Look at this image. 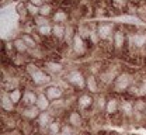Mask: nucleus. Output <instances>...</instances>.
<instances>
[{
    "instance_id": "obj_1",
    "label": "nucleus",
    "mask_w": 146,
    "mask_h": 135,
    "mask_svg": "<svg viewBox=\"0 0 146 135\" xmlns=\"http://www.w3.org/2000/svg\"><path fill=\"white\" fill-rule=\"evenodd\" d=\"M96 30L101 42H111L117 31V25L112 21H100L96 24Z\"/></svg>"
},
{
    "instance_id": "obj_2",
    "label": "nucleus",
    "mask_w": 146,
    "mask_h": 135,
    "mask_svg": "<svg viewBox=\"0 0 146 135\" xmlns=\"http://www.w3.org/2000/svg\"><path fill=\"white\" fill-rule=\"evenodd\" d=\"M132 86H133V76L128 72H119V75L117 76L114 84H112V89L117 93H124Z\"/></svg>"
},
{
    "instance_id": "obj_3",
    "label": "nucleus",
    "mask_w": 146,
    "mask_h": 135,
    "mask_svg": "<svg viewBox=\"0 0 146 135\" xmlns=\"http://www.w3.org/2000/svg\"><path fill=\"white\" fill-rule=\"evenodd\" d=\"M65 80L72 86L73 89H77V90L86 89V75L79 69L69 70V73L65 76Z\"/></svg>"
},
{
    "instance_id": "obj_4",
    "label": "nucleus",
    "mask_w": 146,
    "mask_h": 135,
    "mask_svg": "<svg viewBox=\"0 0 146 135\" xmlns=\"http://www.w3.org/2000/svg\"><path fill=\"white\" fill-rule=\"evenodd\" d=\"M128 47L135 49L146 48V30H138L128 34Z\"/></svg>"
},
{
    "instance_id": "obj_5",
    "label": "nucleus",
    "mask_w": 146,
    "mask_h": 135,
    "mask_svg": "<svg viewBox=\"0 0 146 135\" xmlns=\"http://www.w3.org/2000/svg\"><path fill=\"white\" fill-rule=\"evenodd\" d=\"M70 49L76 57H84L89 51V45H87V39H84L80 34L76 33L72 44H70Z\"/></svg>"
},
{
    "instance_id": "obj_6",
    "label": "nucleus",
    "mask_w": 146,
    "mask_h": 135,
    "mask_svg": "<svg viewBox=\"0 0 146 135\" xmlns=\"http://www.w3.org/2000/svg\"><path fill=\"white\" fill-rule=\"evenodd\" d=\"M118 75H119V72H118V69H117L115 66H108V68L100 70V73H98V80H100L101 84L112 86Z\"/></svg>"
},
{
    "instance_id": "obj_7",
    "label": "nucleus",
    "mask_w": 146,
    "mask_h": 135,
    "mask_svg": "<svg viewBox=\"0 0 146 135\" xmlns=\"http://www.w3.org/2000/svg\"><path fill=\"white\" fill-rule=\"evenodd\" d=\"M111 42H112V48H114L117 52H121V51L125 49V47H127V44H128V34L124 30L117 28V31H115V34H114Z\"/></svg>"
},
{
    "instance_id": "obj_8",
    "label": "nucleus",
    "mask_w": 146,
    "mask_h": 135,
    "mask_svg": "<svg viewBox=\"0 0 146 135\" xmlns=\"http://www.w3.org/2000/svg\"><path fill=\"white\" fill-rule=\"evenodd\" d=\"M76 103H77L79 110H82V111H87V110H90L91 107L94 106L96 98H94L93 94L89 93V92H83V93H80V96L77 97Z\"/></svg>"
},
{
    "instance_id": "obj_9",
    "label": "nucleus",
    "mask_w": 146,
    "mask_h": 135,
    "mask_svg": "<svg viewBox=\"0 0 146 135\" xmlns=\"http://www.w3.org/2000/svg\"><path fill=\"white\" fill-rule=\"evenodd\" d=\"M30 79H31V82H33L34 86L41 87V86H48V84H49V82H51V75H49L48 72H45L44 68H41L39 70H36L34 75H31Z\"/></svg>"
},
{
    "instance_id": "obj_10",
    "label": "nucleus",
    "mask_w": 146,
    "mask_h": 135,
    "mask_svg": "<svg viewBox=\"0 0 146 135\" xmlns=\"http://www.w3.org/2000/svg\"><path fill=\"white\" fill-rule=\"evenodd\" d=\"M44 93H45V96L48 97L52 103L56 101V100H60V98L63 97V94H65L63 89L59 87V86H56V84H48V86L44 89Z\"/></svg>"
},
{
    "instance_id": "obj_11",
    "label": "nucleus",
    "mask_w": 146,
    "mask_h": 135,
    "mask_svg": "<svg viewBox=\"0 0 146 135\" xmlns=\"http://www.w3.org/2000/svg\"><path fill=\"white\" fill-rule=\"evenodd\" d=\"M63 69H65V66H63L60 62H56V61H48V62H45V65H44V70L48 72L51 76L60 75V73L63 72Z\"/></svg>"
},
{
    "instance_id": "obj_12",
    "label": "nucleus",
    "mask_w": 146,
    "mask_h": 135,
    "mask_svg": "<svg viewBox=\"0 0 146 135\" xmlns=\"http://www.w3.org/2000/svg\"><path fill=\"white\" fill-rule=\"evenodd\" d=\"M51 20H52V23H55V24H68L69 20H70V14L68 13V10L59 7V9H56L54 11Z\"/></svg>"
},
{
    "instance_id": "obj_13",
    "label": "nucleus",
    "mask_w": 146,
    "mask_h": 135,
    "mask_svg": "<svg viewBox=\"0 0 146 135\" xmlns=\"http://www.w3.org/2000/svg\"><path fill=\"white\" fill-rule=\"evenodd\" d=\"M42 111H39V108L36 107V106H31V107H23V110H21V117L27 121V122H30V121H36V118L39 117Z\"/></svg>"
},
{
    "instance_id": "obj_14",
    "label": "nucleus",
    "mask_w": 146,
    "mask_h": 135,
    "mask_svg": "<svg viewBox=\"0 0 146 135\" xmlns=\"http://www.w3.org/2000/svg\"><path fill=\"white\" fill-rule=\"evenodd\" d=\"M98 89H100L98 76H96L93 73L86 75V90L89 93H91V94H96V93H98Z\"/></svg>"
},
{
    "instance_id": "obj_15",
    "label": "nucleus",
    "mask_w": 146,
    "mask_h": 135,
    "mask_svg": "<svg viewBox=\"0 0 146 135\" xmlns=\"http://www.w3.org/2000/svg\"><path fill=\"white\" fill-rule=\"evenodd\" d=\"M119 106H121V100L119 98H117V97H108V100H107V104H106V110H104V113L107 114V116H115L118 111H119Z\"/></svg>"
},
{
    "instance_id": "obj_16",
    "label": "nucleus",
    "mask_w": 146,
    "mask_h": 135,
    "mask_svg": "<svg viewBox=\"0 0 146 135\" xmlns=\"http://www.w3.org/2000/svg\"><path fill=\"white\" fill-rule=\"evenodd\" d=\"M0 106H1V110L4 113H14L17 106L11 101V98L9 97V93L7 92H3L1 93V97H0Z\"/></svg>"
},
{
    "instance_id": "obj_17",
    "label": "nucleus",
    "mask_w": 146,
    "mask_h": 135,
    "mask_svg": "<svg viewBox=\"0 0 146 135\" xmlns=\"http://www.w3.org/2000/svg\"><path fill=\"white\" fill-rule=\"evenodd\" d=\"M52 121H54V118H52V114H51V113L42 111V113L39 114V117L36 118L35 124L39 130H45V131H46V128L49 127V124H51Z\"/></svg>"
},
{
    "instance_id": "obj_18",
    "label": "nucleus",
    "mask_w": 146,
    "mask_h": 135,
    "mask_svg": "<svg viewBox=\"0 0 146 135\" xmlns=\"http://www.w3.org/2000/svg\"><path fill=\"white\" fill-rule=\"evenodd\" d=\"M36 100H38V93H35L33 89H25L24 90V96H23V101H21L24 107L35 106Z\"/></svg>"
},
{
    "instance_id": "obj_19",
    "label": "nucleus",
    "mask_w": 146,
    "mask_h": 135,
    "mask_svg": "<svg viewBox=\"0 0 146 135\" xmlns=\"http://www.w3.org/2000/svg\"><path fill=\"white\" fill-rule=\"evenodd\" d=\"M68 124L72 125L74 130H76V128H82V127H83V116H82L79 111L72 110V111L69 113V116H68Z\"/></svg>"
},
{
    "instance_id": "obj_20",
    "label": "nucleus",
    "mask_w": 146,
    "mask_h": 135,
    "mask_svg": "<svg viewBox=\"0 0 146 135\" xmlns=\"http://www.w3.org/2000/svg\"><path fill=\"white\" fill-rule=\"evenodd\" d=\"M20 37L27 44V47L30 48V51L38 49V38H36L35 33H23Z\"/></svg>"
},
{
    "instance_id": "obj_21",
    "label": "nucleus",
    "mask_w": 146,
    "mask_h": 135,
    "mask_svg": "<svg viewBox=\"0 0 146 135\" xmlns=\"http://www.w3.org/2000/svg\"><path fill=\"white\" fill-rule=\"evenodd\" d=\"M119 113L125 117H133L135 114V108H133V101L132 100H121V106H119Z\"/></svg>"
},
{
    "instance_id": "obj_22",
    "label": "nucleus",
    "mask_w": 146,
    "mask_h": 135,
    "mask_svg": "<svg viewBox=\"0 0 146 135\" xmlns=\"http://www.w3.org/2000/svg\"><path fill=\"white\" fill-rule=\"evenodd\" d=\"M13 47H14V52L18 55H25L27 52H30V48L27 47V44L23 41L21 37H17V38L13 39Z\"/></svg>"
},
{
    "instance_id": "obj_23",
    "label": "nucleus",
    "mask_w": 146,
    "mask_h": 135,
    "mask_svg": "<svg viewBox=\"0 0 146 135\" xmlns=\"http://www.w3.org/2000/svg\"><path fill=\"white\" fill-rule=\"evenodd\" d=\"M35 106L39 108V111H48L49 107L52 106V101L45 96V93H38V100Z\"/></svg>"
},
{
    "instance_id": "obj_24",
    "label": "nucleus",
    "mask_w": 146,
    "mask_h": 135,
    "mask_svg": "<svg viewBox=\"0 0 146 135\" xmlns=\"http://www.w3.org/2000/svg\"><path fill=\"white\" fill-rule=\"evenodd\" d=\"M65 31H66L65 24H55V23H52V37L56 41H63L65 39Z\"/></svg>"
},
{
    "instance_id": "obj_25",
    "label": "nucleus",
    "mask_w": 146,
    "mask_h": 135,
    "mask_svg": "<svg viewBox=\"0 0 146 135\" xmlns=\"http://www.w3.org/2000/svg\"><path fill=\"white\" fill-rule=\"evenodd\" d=\"M9 97L11 98V101L18 106L21 101H23V96H24V90L23 89H20V87H14V89H10L9 92Z\"/></svg>"
},
{
    "instance_id": "obj_26",
    "label": "nucleus",
    "mask_w": 146,
    "mask_h": 135,
    "mask_svg": "<svg viewBox=\"0 0 146 135\" xmlns=\"http://www.w3.org/2000/svg\"><path fill=\"white\" fill-rule=\"evenodd\" d=\"M65 27H66V31H65V39H63V42H66L69 47H70V44H72L73 38H74V35H76V33H77V30H76V27L70 24V23H68V24H65Z\"/></svg>"
},
{
    "instance_id": "obj_27",
    "label": "nucleus",
    "mask_w": 146,
    "mask_h": 135,
    "mask_svg": "<svg viewBox=\"0 0 146 135\" xmlns=\"http://www.w3.org/2000/svg\"><path fill=\"white\" fill-rule=\"evenodd\" d=\"M55 10H56V9L54 7L52 3H45V4H42V6L39 7V16H44V17L51 19Z\"/></svg>"
},
{
    "instance_id": "obj_28",
    "label": "nucleus",
    "mask_w": 146,
    "mask_h": 135,
    "mask_svg": "<svg viewBox=\"0 0 146 135\" xmlns=\"http://www.w3.org/2000/svg\"><path fill=\"white\" fill-rule=\"evenodd\" d=\"M62 128H63V125H62L58 120H54V121L49 124V127L46 128V132H48V135H60Z\"/></svg>"
},
{
    "instance_id": "obj_29",
    "label": "nucleus",
    "mask_w": 146,
    "mask_h": 135,
    "mask_svg": "<svg viewBox=\"0 0 146 135\" xmlns=\"http://www.w3.org/2000/svg\"><path fill=\"white\" fill-rule=\"evenodd\" d=\"M35 33L42 37V38H48V37H52V24H48V25H42V27H38L35 28Z\"/></svg>"
},
{
    "instance_id": "obj_30",
    "label": "nucleus",
    "mask_w": 146,
    "mask_h": 135,
    "mask_svg": "<svg viewBox=\"0 0 146 135\" xmlns=\"http://www.w3.org/2000/svg\"><path fill=\"white\" fill-rule=\"evenodd\" d=\"M25 7H27V13H28V17L34 20L36 16H39V7L30 3V1H25Z\"/></svg>"
},
{
    "instance_id": "obj_31",
    "label": "nucleus",
    "mask_w": 146,
    "mask_h": 135,
    "mask_svg": "<svg viewBox=\"0 0 146 135\" xmlns=\"http://www.w3.org/2000/svg\"><path fill=\"white\" fill-rule=\"evenodd\" d=\"M133 108H135V113L143 114V113H145V110H146V101L142 98V97L136 98V100L133 101Z\"/></svg>"
},
{
    "instance_id": "obj_32",
    "label": "nucleus",
    "mask_w": 146,
    "mask_h": 135,
    "mask_svg": "<svg viewBox=\"0 0 146 135\" xmlns=\"http://www.w3.org/2000/svg\"><path fill=\"white\" fill-rule=\"evenodd\" d=\"M107 100H108V97H106L104 94H98V96H96V107H97V110L98 111H104L106 110V104H107Z\"/></svg>"
},
{
    "instance_id": "obj_33",
    "label": "nucleus",
    "mask_w": 146,
    "mask_h": 135,
    "mask_svg": "<svg viewBox=\"0 0 146 135\" xmlns=\"http://www.w3.org/2000/svg\"><path fill=\"white\" fill-rule=\"evenodd\" d=\"M16 13H17V17H20L21 20H24L25 17H28L27 7H25V1H20L17 6H16Z\"/></svg>"
},
{
    "instance_id": "obj_34",
    "label": "nucleus",
    "mask_w": 146,
    "mask_h": 135,
    "mask_svg": "<svg viewBox=\"0 0 146 135\" xmlns=\"http://www.w3.org/2000/svg\"><path fill=\"white\" fill-rule=\"evenodd\" d=\"M33 23H34V27L38 28V27H42V25L52 24V20L48 19V17H44V16H36L35 19L33 20Z\"/></svg>"
},
{
    "instance_id": "obj_35",
    "label": "nucleus",
    "mask_w": 146,
    "mask_h": 135,
    "mask_svg": "<svg viewBox=\"0 0 146 135\" xmlns=\"http://www.w3.org/2000/svg\"><path fill=\"white\" fill-rule=\"evenodd\" d=\"M41 68L34 63V62H28V63H25V66H24V70H25V73L28 75V76H31V75H34L36 70H39Z\"/></svg>"
},
{
    "instance_id": "obj_36",
    "label": "nucleus",
    "mask_w": 146,
    "mask_h": 135,
    "mask_svg": "<svg viewBox=\"0 0 146 135\" xmlns=\"http://www.w3.org/2000/svg\"><path fill=\"white\" fill-rule=\"evenodd\" d=\"M89 41H90L93 45H98L101 41H100V37H98V34H97V30H96V25L91 28L90 31V35H89Z\"/></svg>"
},
{
    "instance_id": "obj_37",
    "label": "nucleus",
    "mask_w": 146,
    "mask_h": 135,
    "mask_svg": "<svg viewBox=\"0 0 146 135\" xmlns=\"http://www.w3.org/2000/svg\"><path fill=\"white\" fill-rule=\"evenodd\" d=\"M60 135H74V128H73L72 125H63V128H62V132Z\"/></svg>"
},
{
    "instance_id": "obj_38",
    "label": "nucleus",
    "mask_w": 146,
    "mask_h": 135,
    "mask_svg": "<svg viewBox=\"0 0 146 135\" xmlns=\"http://www.w3.org/2000/svg\"><path fill=\"white\" fill-rule=\"evenodd\" d=\"M138 96L139 97H146V82L141 83L138 86Z\"/></svg>"
},
{
    "instance_id": "obj_39",
    "label": "nucleus",
    "mask_w": 146,
    "mask_h": 135,
    "mask_svg": "<svg viewBox=\"0 0 146 135\" xmlns=\"http://www.w3.org/2000/svg\"><path fill=\"white\" fill-rule=\"evenodd\" d=\"M27 1H30V3H33V4H35L38 7H41L42 4H45V3H51V0H27Z\"/></svg>"
},
{
    "instance_id": "obj_40",
    "label": "nucleus",
    "mask_w": 146,
    "mask_h": 135,
    "mask_svg": "<svg viewBox=\"0 0 146 135\" xmlns=\"http://www.w3.org/2000/svg\"><path fill=\"white\" fill-rule=\"evenodd\" d=\"M30 135H41V134H38V132H31Z\"/></svg>"
},
{
    "instance_id": "obj_41",
    "label": "nucleus",
    "mask_w": 146,
    "mask_h": 135,
    "mask_svg": "<svg viewBox=\"0 0 146 135\" xmlns=\"http://www.w3.org/2000/svg\"><path fill=\"white\" fill-rule=\"evenodd\" d=\"M143 116H145V118H146V110H145V113H143Z\"/></svg>"
}]
</instances>
